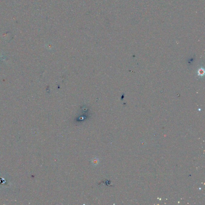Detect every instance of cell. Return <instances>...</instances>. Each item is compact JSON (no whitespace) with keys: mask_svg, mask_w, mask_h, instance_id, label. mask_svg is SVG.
Returning a JSON list of instances; mask_svg holds the SVG:
<instances>
[{"mask_svg":"<svg viewBox=\"0 0 205 205\" xmlns=\"http://www.w3.org/2000/svg\"><path fill=\"white\" fill-rule=\"evenodd\" d=\"M98 163L99 160L97 158H93V159L92 160V163L93 166H96V165L98 164Z\"/></svg>","mask_w":205,"mask_h":205,"instance_id":"obj_1","label":"cell"}]
</instances>
